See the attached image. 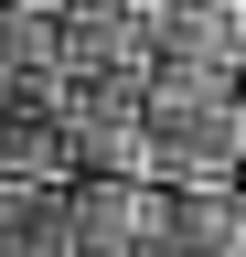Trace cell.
<instances>
[{
    "label": "cell",
    "instance_id": "cell-4",
    "mask_svg": "<svg viewBox=\"0 0 246 257\" xmlns=\"http://www.w3.org/2000/svg\"><path fill=\"white\" fill-rule=\"evenodd\" d=\"M65 75H11L0 64V182H65Z\"/></svg>",
    "mask_w": 246,
    "mask_h": 257
},
{
    "label": "cell",
    "instance_id": "cell-9",
    "mask_svg": "<svg viewBox=\"0 0 246 257\" xmlns=\"http://www.w3.org/2000/svg\"><path fill=\"white\" fill-rule=\"evenodd\" d=\"M225 204H235V257H246V172L225 182Z\"/></svg>",
    "mask_w": 246,
    "mask_h": 257
},
{
    "label": "cell",
    "instance_id": "cell-1",
    "mask_svg": "<svg viewBox=\"0 0 246 257\" xmlns=\"http://www.w3.org/2000/svg\"><path fill=\"white\" fill-rule=\"evenodd\" d=\"M139 118H150V182H235L246 172V75L161 64L139 86Z\"/></svg>",
    "mask_w": 246,
    "mask_h": 257
},
{
    "label": "cell",
    "instance_id": "cell-5",
    "mask_svg": "<svg viewBox=\"0 0 246 257\" xmlns=\"http://www.w3.org/2000/svg\"><path fill=\"white\" fill-rule=\"evenodd\" d=\"M161 182H86L75 172V257H150Z\"/></svg>",
    "mask_w": 246,
    "mask_h": 257
},
{
    "label": "cell",
    "instance_id": "cell-3",
    "mask_svg": "<svg viewBox=\"0 0 246 257\" xmlns=\"http://www.w3.org/2000/svg\"><path fill=\"white\" fill-rule=\"evenodd\" d=\"M65 75H161V0H65Z\"/></svg>",
    "mask_w": 246,
    "mask_h": 257
},
{
    "label": "cell",
    "instance_id": "cell-8",
    "mask_svg": "<svg viewBox=\"0 0 246 257\" xmlns=\"http://www.w3.org/2000/svg\"><path fill=\"white\" fill-rule=\"evenodd\" d=\"M0 64L11 75H65V0H0Z\"/></svg>",
    "mask_w": 246,
    "mask_h": 257
},
{
    "label": "cell",
    "instance_id": "cell-2",
    "mask_svg": "<svg viewBox=\"0 0 246 257\" xmlns=\"http://www.w3.org/2000/svg\"><path fill=\"white\" fill-rule=\"evenodd\" d=\"M150 75H65V161L86 182H150V118H139Z\"/></svg>",
    "mask_w": 246,
    "mask_h": 257
},
{
    "label": "cell",
    "instance_id": "cell-7",
    "mask_svg": "<svg viewBox=\"0 0 246 257\" xmlns=\"http://www.w3.org/2000/svg\"><path fill=\"white\" fill-rule=\"evenodd\" d=\"M0 257H75V172L0 182Z\"/></svg>",
    "mask_w": 246,
    "mask_h": 257
},
{
    "label": "cell",
    "instance_id": "cell-6",
    "mask_svg": "<svg viewBox=\"0 0 246 257\" xmlns=\"http://www.w3.org/2000/svg\"><path fill=\"white\" fill-rule=\"evenodd\" d=\"M161 64L246 75V0H161Z\"/></svg>",
    "mask_w": 246,
    "mask_h": 257
}]
</instances>
